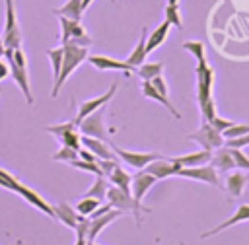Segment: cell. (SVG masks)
<instances>
[{"label":"cell","instance_id":"obj_19","mask_svg":"<svg viewBox=\"0 0 249 245\" xmlns=\"http://www.w3.org/2000/svg\"><path fill=\"white\" fill-rule=\"evenodd\" d=\"M247 183H249V175L247 173H241V171H233L231 173L230 171V175L224 181V187H226V191H228V194L231 198H237V196L243 194Z\"/></svg>","mask_w":249,"mask_h":245},{"label":"cell","instance_id":"obj_25","mask_svg":"<svg viewBox=\"0 0 249 245\" xmlns=\"http://www.w3.org/2000/svg\"><path fill=\"white\" fill-rule=\"evenodd\" d=\"M82 12H84L82 0H68L60 8H54L53 10L54 16H64V18H70V19H76V21L82 19Z\"/></svg>","mask_w":249,"mask_h":245},{"label":"cell","instance_id":"obj_47","mask_svg":"<svg viewBox=\"0 0 249 245\" xmlns=\"http://www.w3.org/2000/svg\"><path fill=\"white\" fill-rule=\"evenodd\" d=\"M4 54H6V47H4V43L0 39V58H4Z\"/></svg>","mask_w":249,"mask_h":245},{"label":"cell","instance_id":"obj_10","mask_svg":"<svg viewBox=\"0 0 249 245\" xmlns=\"http://www.w3.org/2000/svg\"><path fill=\"white\" fill-rule=\"evenodd\" d=\"M144 169H146L150 175H154L158 181H161V179H167V177H171V175H177V171L181 169V165H179L173 158H163V156H160V158H156L154 161H150Z\"/></svg>","mask_w":249,"mask_h":245},{"label":"cell","instance_id":"obj_22","mask_svg":"<svg viewBox=\"0 0 249 245\" xmlns=\"http://www.w3.org/2000/svg\"><path fill=\"white\" fill-rule=\"evenodd\" d=\"M210 158H212V152H208V150H198V152H191V154H185V156H175L173 159H175L181 167H196V165H206V163H210Z\"/></svg>","mask_w":249,"mask_h":245},{"label":"cell","instance_id":"obj_21","mask_svg":"<svg viewBox=\"0 0 249 245\" xmlns=\"http://www.w3.org/2000/svg\"><path fill=\"white\" fill-rule=\"evenodd\" d=\"M142 93H144V95H146L148 99H152V101H158V103H161V105H163V107H165V109H167V111H169V113H171V115H173L175 119H181L179 111H177V109L173 107V103H171V101L167 99V95H161V93H160V91H158V89H156V88L152 86V82H148V80H144V82H142Z\"/></svg>","mask_w":249,"mask_h":245},{"label":"cell","instance_id":"obj_45","mask_svg":"<svg viewBox=\"0 0 249 245\" xmlns=\"http://www.w3.org/2000/svg\"><path fill=\"white\" fill-rule=\"evenodd\" d=\"M150 82H152V86H154L161 95H167V84H165V80H163V76H161V74H160V76H156V78H152Z\"/></svg>","mask_w":249,"mask_h":245},{"label":"cell","instance_id":"obj_43","mask_svg":"<svg viewBox=\"0 0 249 245\" xmlns=\"http://www.w3.org/2000/svg\"><path fill=\"white\" fill-rule=\"evenodd\" d=\"M97 165L101 167V173L105 177H109V173L119 165V161L117 159H101V158H97Z\"/></svg>","mask_w":249,"mask_h":245},{"label":"cell","instance_id":"obj_23","mask_svg":"<svg viewBox=\"0 0 249 245\" xmlns=\"http://www.w3.org/2000/svg\"><path fill=\"white\" fill-rule=\"evenodd\" d=\"M169 29H171V23H169L167 19H163L152 33H148V37H146V52H148V54H150L154 49H158V47L167 39Z\"/></svg>","mask_w":249,"mask_h":245},{"label":"cell","instance_id":"obj_24","mask_svg":"<svg viewBox=\"0 0 249 245\" xmlns=\"http://www.w3.org/2000/svg\"><path fill=\"white\" fill-rule=\"evenodd\" d=\"M146 37H148V29H142V35H140V39H138V43H136V47H134V51L128 54V58H126V62L132 66V68H138L142 62H146Z\"/></svg>","mask_w":249,"mask_h":245},{"label":"cell","instance_id":"obj_11","mask_svg":"<svg viewBox=\"0 0 249 245\" xmlns=\"http://www.w3.org/2000/svg\"><path fill=\"white\" fill-rule=\"evenodd\" d=\"M158 179L154 175H150L146 169H138L134 175H132V181H130V194L136 202H142V198L146 196V192L154 187Z\"/></svg>","mask_w":249,"mask_h":245},{"label":"cell","instance_id":"obj_7","mask_svg":"<svg viewBox=\"0 0 249 245\" xmlns=\"http://www.w3.org/2000/svg\"><path fill=\"white\" fill-rule=\"evenodd\" d=\"M4 58H6V62H8V66H10V74H12L14 82H16V86L21 89V93H23L25 101H27V103H33L31 86H29V72H27V68L19 66V64H18L14 58H12V49H6Z\"/></svg>","mask_w":249,"mask_h":245},{"label":"cell","instance_id":"obj_32","mask_svg":"<svg viewBox=\"0 0 249 245\" xmlns=\"http://www.w3.org/2000/svg\"><path fill=\"white\" fill-rule=\"evenodd\" d=\"M47 56L51 58V64H53V82H54L60 74V68H62V47L60 49H49Z\"/></svg>","mask_w":249,"mask_h":245},{"label":"cell","instance_id":"obj_18","mask_svg":"<svg viewBox=\"0 0 249 245\" xmlns=\"http://www.w3.org/2000/svg\"><path fill=\"white\" fill-rule=\"evenodd\" d=\"M210 165L218 171V173H230L235 169V159L230 152V148L222 146L218 150L212 152V158H210Z\"/></svg>","mask_w":249,"mask_h":245},{"label":"cell","instance_id":"obj_34","mask_svg":"<svg viewBox=\"0 0 249 245\" xmlns=\"http://www.w3.org/2000/svg\"><path fill=\"white\" fill-rule=\"evenodd\" d=\"M165 19H167L173 27H177V29L183 27L181 14H179V6H177V4H167V6H165Z\"/></svg>","mask_w":249,"mask_h":245},{"label":"cell","instance_id":"obj_35","mask_svg":"<svg viewBox=\"0 0 249 245\" xmlns=\"http://www.w3.org/2000/svg\"><path fill=\"white\" fill-rule=\"evenodd\" d=\"M247 132H249V124L235 122V124H231L230 128H226V130L222 132V136H224V140H230V138H239V136H243V134H247Z\"/></svg>","mask_w":249,"mask_h":245},{"label":"cell","instance_id":"obj_14","mask_svg":"<svg viewBox=\"0 0 249 245\" xmlns=\"http://www.w3.org/2000/svg\"><path fill=\"white\" fill-rule=\"evenodd\" d=\"M123 212L117 210V208H111L109 212L101 214V216H95V218H89V224H88V243H95V237L101 233V229L105 226H109L111 222H115Z\"/></svg>","mask_w":249,"mask_h":245},{"label":"cell","instance_id":"obj_33","mask_svg":"<svg viewBox=\"0 0 249 245\" xmlns=\"http://www.w3.org/2000/svg\"><path fill=\"white\" fill-rule=\"evenodd\" d=\"M70 165L72 167H76V169H82V171H88V173H93V175H103L101 173V167L97 165V161H86V159H74V161H70ZM105 177V175H103Z\"/></svg>","mask_w":249,"mask_h":245},{"label":"cell","instance_id":"obj_3","mask_svg":"<svg viewBox=\"0 0 249 245\" xmlns=\"http://www.w3.org/2000/svg\"><path fill=\"white\" fill-rule=\"evenodd\" d=\"M4 2H6V23H4V33H2V43L6 49H18L21 47V31L18 25L14 0H4Z\"/></svg>","mask_w":249,"mask_h":245},{"label":"cell","instance_id":"obj_27","mask_svg":"<svg viewBox=\"0 0 249 245\" xmlns=\"http://www.w3.org/2000/svg\"><path fill=\"white\" fill-rule=\"evenodd\" d=\"M134 72L142 78V82L144 80L150 82L152 78H156V76H160L163 72V62H142Z\"/></svg>","mask_w":249,"mask_h":245},{"label":"cell","instance_id":"obj_44","mask_svg":"<svg viewBox=\"0 0 249 245\" xmlns=\"http://www.w3.org/2000/svg\"><path fill=\"white\" fill-rule=\"evenodd\" d=\"M210 124H212L216 130L224 132L226 128H230V126H231V124H235V122H233V121H228V119H222V117H218V115H216V117L210 121Z\"/></svg>","mask_w":249,"mask_h":245},{"label":"cell","instance_id":"obj_13","mask_svg":"<svg viewBox=\"0 0 249 245\" xmlns=\"http://www.w3.org/2000/svg\"><path fill=\"white\" fill-rule=\"evenodd\" d=\"M89 64L97 70H117V72H124L126 76L132 74L136 68H132L126 60H117V58H111V56H103V54H89L88 56Z\"/></svg>","mask_w":249,"mask_h":245},{"label":"cell","instance_id":"obj_42","mask_svg":"<svg viewBox=\"0 0 249 245\" xmlns=\"http://www.w3.org/2000/svg\"><path fill=\"white\" fill-rule=\"evenodd\" d=\"M224 146L228 148H245L249 146V132L239 136V138H230V140H224Z\"/></svg>","mask_w":249,"mask_h":245},{"label":"cell","instance_id":"obj_12","mask_svg":"<svg viewBox=\"0 0 249 245\" xmlns=\"http://www.w3.org/2000/svg\"><path fill=\"white\" fill-rule=\"evenodd\" d=\"M117 88H119V84H117V82H113V84H111V88H109V91H105L103 95H99V97H93V99H88V101H82V105H80V111H78V115H76L74 122L78 124V121H82L84 117L91 115L93 111L101 109V107H103L107 101H111V99H113V95L117 93Z\"/></svg>","mask_w":249,"mask_h":245},{"label":"cell","instance_id":"obj_29","mask_svg":"<svg viewBox=\"0 0 249 245\" xmlns=\"http://www.w3.org/2000/svg\"><path fill=\"white\" fill-rule=\"evenodd\" d=\"M99 204H101V202H99L97 198H93V196H86V194H84V196L78 200V204H76L74 208H76V212H78L80 216L89 218V216L99 208Z\"/></svg>","mask_w":249,"mask_h":245},{"label":"cell","instance_id":"obj_1","mask_svg":"<svg viewBox=\"0 0 249 245\" xmlns=\"http://www.w3.org/2000/svg\"><path fill=\"white\" fill-rule=\"evenodd\" d=\"M89 56V47H82V45H74V43H62V68L58 78L53 82V89H51V97H56L60 88L64 86V82L72 76V72Z\"/></svg>","mask_w":249,"mask_h":245},{"label":"cell","instance_id":"obj_20","mask_svg":"<svg viewBox=\"0 0 249 245\" xmlns=\"http://www.w3.org/2000/svg\"><path fill=\"white\" fill-rule=\"evenodd\" d=\"M53 210H54V220H58L60 224H64L66 228H76L78 224V212L74 206H70L68 202H54L53 204Z\"/></svg>","mask_w":249,"mask_h":245},{"label":"cell","instance_id":"obj_49","mask_svg":"<svg viewBox=\"0 0 249 245\" xmlns=\"http://www.w3.org/2000/svg\"><path fill=\"white\" fill-rule=\"evenodd\" d=\"M179 0H167V4H177Z\"/></svg>","mask_w":249,"mask_h":245},{"label":"cell","instance_id":"obj_6","mask_svg":"<svg viewBox=\"0 0 249 245\" xmlns=\"http://www.w3.org/2000/svg\"><path fill=\"white\" fill-rule=\"evenodd\" d=\"M196 74V101L198 107L204 105L208 99H212V84H214V72L212 68L206 64V60L198 62L195 68Z\"/></svg>","mask_w":249,"mask_h":245},{"label":"cell","instance_id":"obj_2","mask_svg":"<svg viewBox=\"0 0 249 245\" xmlns=\"http://www.w3.org/2000/svg\"><path fill=\"white\" fill-rule=\"evenodd\" d=\"M105 198L109 200V204H111L113 208H117V210H121V212H132V214H134L136 224H140V222H142L140 212H152L150 208L142 206V202H136V200L132 198V194H130V192L121 191V189H119V187H115V185H109Z\"/></svg>","mask_w":249,"mask_h":245},{"label":"cell","instance_id":"obj_4","mask_svg":"<svg viewBox=\"0 0 249 245\" xmlns=\"http://www.w3.org/2000/svg\"><path fill=\"white\" fill-rule=\"evenodd\" d=\"M103 117H105V111L103 107L93 111L91 115L84 117L82 121H78V130L84 134V136H91V138H99L103 142H109V136H107V130H105V124H103Z\"/></svg>","mask_w":249,"mask_h":245},{"label":"cell","instance_id":"obj_37","mask_svg":"<svg viewBox=\"0 0 249 245\" xmlns=\"http://www.w3.org/2000/svg\"><path fill=\"white\" fill-rule=\"evenodd\" d=\"M53 159L54 161H74V159H78V150H74V148H68V146H62L54 156H53Z\"/></svg>","mask_w":249,"mask_h":245},{"label":"cell","instance_id":"obj_30","mask_svg":"<svg viewBox=\"0 0 249 245\" xmlns=\"http://www.w3.org/2000/svg\"><path fill=\"white\" fill-rule=\"evenodd\" d=\"M58 140H60V144H62V146H68V148H74V150H80V148H82V136L78 134V130H76V128L66 130Z\"/></svg>","mask_w":249,"mask_h":245},{"label":"cell","instance_id":"obj_28","mask_svg":"<svg viewBox=\"0 0 249 245\" xmlns=\"http://www.w3.org/2000/svg\"><path fill=\"white\" fill-rule=\"evenodd\" d=\"M107 189H109V181H107V177H103V175H95V181H93V185L86 191V196H93V198H97L99 202L105 198V194H107Z\"/></svg>","mask_w":249,"mask_h":245},{"label":"cell","instance_id":"obj_31","mask_svg":"<svg viewBox=\"0 0 249 245\" xmlns=\"http://www.w3.org/2000/svg\"><path fill=\"white\" fill-rule=\"evenodd\" d=\"M183 49H185L187 52H191V54L196 58V62H202V60H206L204 45H202L200 41H185V43H183Z\"/></svg>","mask_w":249,"mask_h":245},{"label":"cell","instance_id":"obj_36","mask_svg":"<svg viewBox=\"0 0 249 245\" xmlns=\"http://www.w3.org/2000/svg\"><path fill=\"white\" fill-rule=\"evenodd\" d=\"M226 148H228V146H226ZM230 152H231V156H233V159H235V167L249 171V156L243 152V148H230Z\"/></svg>","mask_w":249,"mask_h":245},{"label":"cell","instance_id":"obj_9","mask_svg":"<svg viewBox=\"0 0 249 245\" xmlns=\"http://www.w3.org/2000/svg\"><path fill=\"white\" fill-rule=\"evenodd\" d=\"M177 177H185V179H193V181H200L206 185H218V171L212 165H196V167H181L177 171Z\"/></svg>","mask_w":249,"mask_h":245},{"label":"cell","instance_id":"obj_16","mask_svg":"<svg viewBox=\"0 0 249 245\" xmlns=\"http://www.w3.org/2000/svg\"><path fill=\"white\" fill-rule=\"evenodd\" d=\"M247 220H249V204H247V202H241V204H237L235 212H233L228 220H224V222H222V224H218L216 228H212V229L204 231L200 237H202V239H206V237H210V235H216V233L224 231L226 228H231V226H235V224H239V222H247Z\"/></svg>","mask_w":249,"mask_h":245},{"label":"cell","instance_id":"obj_17","mask_svg":"<svg viewBox=\"0 0 249 245\" xmlns=\"http://www.w3.org/2000/svg\"><path fill=\"white\" fill-rule=\"evenodd\" d=\"M82 146L88 148L89 152H93L101 159H119L117 154L111 148V142H103L99 138H91V136H84L82 134Z\"/></svg>","mask_w":249,"mask_h":245},{"label":"cell","instance_id":"obj_15","mask_svg":"<svg viewBox=\"0 0 249 245\" xmlns=\"http://www.w3.org/2000/svg\"><path fill=\"white\" fill-rule=\"evenodd\" d=\"M14 192H18L19 196H23L31 206H35L37 210H41L43 214H47V216H51L53 220H54V210H53V204H49L47 200H43L35 191H31L29 187H25L23 183H19L18 181V185H16V189H14Z\"/></svg>","mask_w":249,"mask_h":245},{"label":"cell","instance_id":"obj_46","mask_svg":"<svg viewBox=\"0 0 249 245\" xmlns=\"http://www.w3.org/2000/svg\"><path fill=\"white\" fill-rule=\"evenodd\" d=\"M8 74H10V66H8V62H4V58H0V82L6 80Z\"/></svg>","mask_w":249,"mask_h":245},{"label":"cell","instance_id":"obj_41","mask_svg":"<svg viewBox=\"0 0 249 245\" xmlns=\"http://www.w3.org/2000/svg\"><path fill=\"white\" fill-rule=\"evenodd\" d=\"M70 128H76V122L72 121V122H62V124H51V126H47L45 130L47 132H51V134H54L56 138H60L66 130H70Z\"/></svg>","mask_w":249,"mask_h":245},{"label":"cell","instance_id":"obj_39","mask_svg":"<svg viewBox=\"0 0 249 245\" xmlns=\"http://www.w3.org/2000/svg\"><path fill=\"white\" fill-rule=\"evenodd\" d=\"M200 115H202L204 122H210L216 117V103H214V99H208L204 105H200Z\"/></svg>","mask_w":249,"mask_h":245},{"label":"cell","instance_id":"obj_40","mask_svg":"<svg viewBox=\"0 0 249 245\" xmlns=\"http://www.w3.org/2000/svg\"><path fill=\"white\" fill-rule=\"evenodd\" d=\"M16 185H18V179H16L12 173H8L6 169L0 167V187H4V189H8V191H14Z\"/></svg>","mask_w":249,"mask_h":245},{"label":"cell","instance_id":"obj_26","mask_svg":"<svg viewBox=\"0 0 249 245\" xmlns=\"http://www.w3.org/2000/svg\"><path fill=\"white\" fill-rule=\"evenodd\" d=\"M109 185H115V187H119L121 191H124V192H130V181H132V175L130 173H126L121 165H117L111 173H109Z\"/></svg>","mask_w":249,"mask_h":245},{"label":"cell","instance_id":"obj_8","mask_svg":"<svg viewBox=\"0 0 249 245\" xmlns=\"http://www.w3.org/2000/svg\"><path fill=\"white\" fill-rule=\"evenodd\" d=\"M111 148H113V152L117 154V158L121 161L128 163L134 169H144L150 161H154L156 158H160V154H156V152H130V150H123V148H119L115 144H111Z\"/></svg>","mask_w":249,"mask_h":245},{"label":"cell","instance_id":"obj_5","mask_svg":"<svg viewBox=\"0 0 249 245\" xmlns=\"http://www.w3.org/2000/svg\"><path fill=\"white\" fill-rule=\"evenodd\" d=\"M187 138L198 142V144L202 146V150H208V152H214V150H218V148L224 146V136H222V132L216 130L210 122H204V121H202V124L198 126V130L191 132Z\"/></svg>","mask_w":249,"mask_h":245},{"label":"cell","instance_id":"obj_38","mask_svg":"<svg viewBox=\"0 0 249 245\" xmlns=\"http://www.w3.org/2000/svg\"><path fill=\"white\" fill-rule=\"evenodd\" d=\"M72 21H74V19H70V18L58 16V23H60V41H62V43H68V39H70Z\"/></svg>","mask_w":249,"mask_h":245},{"label":"cell","instance_id":"obj_48","mask_svg":"<svg viewBox=\"0 0 249 245\" xmlns=\"http://www.w3.org/2000/svg\"><path fill=\"white\" fill-rule=\"evenodd\" d=\"M91 2H93V0H82V8H84V10H86V8H88V6H89V4H91Z\"/></svg>","mask_w":249,"mask_h":245}]
</instances>
